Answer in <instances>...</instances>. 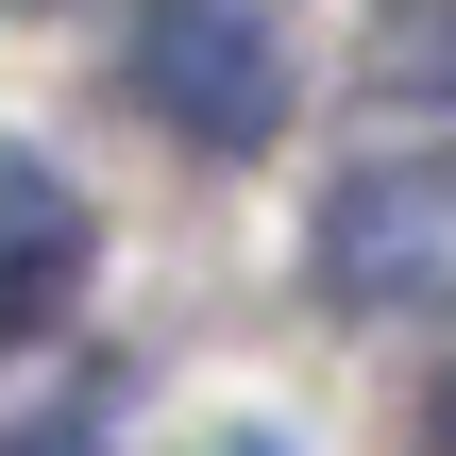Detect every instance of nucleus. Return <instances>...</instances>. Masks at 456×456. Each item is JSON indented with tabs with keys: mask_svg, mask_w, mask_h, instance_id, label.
I'll list each match as a JSON object with an SVG mask.
<instances>
[{
	"mask_svg": "<svg viewBox=\"0 0 456 456\" xmlns=\"http://www.w3.org/2000/svg\"><path fill=\"white\" fill-rule=\"evenodd\" d=\"M305 85V0H135V102L186 152H271Z\"/></svg>",
	"mask_w": 456,
	"mask_h": 456,
	"instance_id": "1",
	"label": "nucleus"
},
{
	"mask_svg": "<svg viewBox=\"0 0 456 456\" xmlns=\"http://www.w3.org/2000/svg\"><path fill=\"white\" fill-rule=\"evenodd\" d=\"M305 254L355 322H456V152H355Z\"/></svg>",
	"mask_w": 456,
	"mask_h": 456,
	"instance_id": "2",
	"label": "nucleus"
},
{
	"mask_svg": "<svg viewBox=\"0 0 456 456\" xmlns=\"http://www.w3.org/2000/svg\"><path fill=\"white\" fill-rule=\"evenodd\" d=\"M68 288H85V186L0 135V338H34Z\"/></svg>",
	"mask_w": 456,
	"mask_h": 456,
	"instance_id": "3",
	"label": "nucleus"
},
{
	"mask_svg": "<svg viewBox=\"0 0 456 456\" xmlns=\"http://www.w3.org/2000/svg\"><path fill=\"white\" fill-rule=\"evenodd\" d=\"M17 456H85V423H68V406H51V423H34V440H17Z\"/></svg>",
	"mask_w": 456,
	"mask_h": 456,
	"instance_id": "4",
	"label": "nucleus"
},
{
	"mask_svg": "<svg viewBox=\"0 0 456 456\" xmlns=\"http://www.w3.org/2000/svg\"><path fill=\"white\" fill-rule=\"evenodd\" d=\"M220 456H288V440H220Z\"/></svg>",
	"mask_w": 456,
	"mask_h": 456,
	"instance_id": "5",
	"label": "nucleus"
},
{
	"mask_svg": "<svg viewBox=\"0 0 456 456\" xmlns=\"http://www.w3.org/2000/svg\"><path fill=\"white\" fill-rule=\"evenodd\" d=\"M440 456H456V389H440Z\"/></svg>",
	"mask_w": 456,
	"mask_h": 456,
	"instance_id": "6",
	"label": "nucleus"
}]
</instances>
